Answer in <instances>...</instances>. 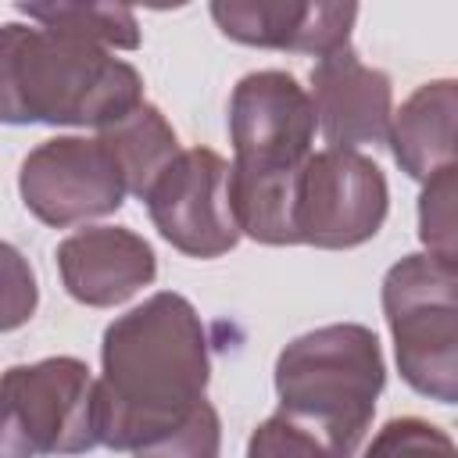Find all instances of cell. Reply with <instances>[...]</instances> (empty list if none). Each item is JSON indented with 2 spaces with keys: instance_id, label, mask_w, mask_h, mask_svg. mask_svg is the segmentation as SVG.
I'll return each instance as SVG.
<instances>
[{
  "instance_id": "15",
  "label": "cell",
  "mask_w": 458,
  "mask_h": 458,
  "mask_svg": "<svg viewBox=\"0 0 458 458\" xmlns=\"http://www.w3.org/2000/svg\"><path fill=\"white\" fill-rule=\"evenodd\" d=\"M18 11L57 32H72L82 39H93L107 50H136L140 47V25L136 14L122 4H68V0H50V4H18Z\"/></svg>"
},
{
  "instance_id": "14",
  "label": "cell",
  "mask_w": 458,
  "mask_h": 458,
  "mask_svg": "<svg viewBox=\"0 0 458 458\" xmlns=\"http://www.w3.org/2000/svg\"><path fill=\"white\" fill-rule=\"evenodd\" d=\"M118 157L129 193L147 200V193L154 190V182L168 172V165L182 154L175 129L168 125V118L154 107V104H140L136 111H129L125 118H118L114 125L97 132Z\"/></svg>"
},
{
  "instance_id": "18",
  "label": "cell",
  "mask_w": 458,
  "mask_h": 458,
  "mask_svg": "<svg viewBox=\"0 0 458 458\" xmlns=\"http://www.w3.org/2000/svg\"><path fill=\"white\" fill-rule=\"evenodd\" d=\"M222 451V419L211 401H204L179 429L140 447L132 458H218Z\"/></svg>"
},
{
  "instance_id": "1",
  "label": "cell",
  "mask_w": 458,
  "mask_h": 458,
  "mask_svg": "<svg viewBox=\"0 0 458 458\" xmlns=\"http://www.w3.org/2000/svg\"><path fill=\"white\" fill-rule=\"evenodd\" d=\"M100 369V444L136 454L168 437L204 404L211 379L197 308L175 290L150 293L104 329Z\"/></svg>"
},
{
  "instance_id": "8",
  "label": "cell",
  "mask_w": 458,
  "mask_h": 458,
  "mask_svg": "<svg viewBox=\"0 0 458 458\" xmlns=\"http://www.w3.org/2000/svg\"><path fill=\"white\" fill-rule=\"evenodd\" d=\"M18 193L43 225L68 229L114 215L129 182L100 136H54L25 154Z\"/></svg>"
},
{
  "instance_id": "4",
  "label": "cell",
  "mask_w": 458,
  "mask_h": 458,
  "mask_svg": "<svg viewBox=\"0 0 458 458\" xmlns=\"http://www.w3.org/2000/svg\"><path fill=\"white\" fill-rule=\"evenodd\" d=\"M379 301L401 379L437 404H458V268L426 250L404 254L386 268Z\"/></svg>"
},
{
  "instance_id": "17",
  "label": "cell",
  "mask_w": 458,
  "mask_h": 458,
  "mask_svg": "<svg viewBox=\"0 0 458 458\" xmlns=\"http://www.w3.org/2000/svg\"><path fill=\"white\" fill-rule=\"evenodd\" d=\"M361 458H458V444L429 419L401 415L376 429Z\"/></svg>"
},
{
  "instance_id": "13",
  "label": "cell",
  "mask_w": 458,
  "mask_h": 458,
  "mask_svg": "<svg viewBox=\"0 0 458 458\" xmlns=\"http://www.w3.org/2000/svg\"><path fill=\"white\" fill-rule=\"evenodd\" d=\"M386 143L408 179L426 182L444 168H458V79L422 82L394 111Z\"/></svg>"
},
{
  "instance_id": "9",
  "label": "cell",
  "mask_w": 458,
  "mask_h": 458,
  "mask_svg": "<svg viewBox=\"0 0 458 458\" xmlns=\"http://www.w3.org/2000/svg\"><path fill=\"white\" fill-rule=\"evenodd\" d=\"M229 179L233 165L222 154L208 147L182 150L143 200L161 240L200 261L229 254L243 236Z\"/></svg>"
},
{
  "instance_id": "3",
  "label": "cell",
  "mask_w": 458,
  "mask_h": 458,
  "mask_svg": "<svg viewBox=\"0 0 458 458\" xmlns=\"http://www.w3.org/2000/svg\"><path fill=\"white\" fill-rule=\"evenodd\" d=\"M386 383L379 336L361 322H333L293 336L276 358L279 411L354 458Z\"/></svg>"
},
{
  "instance_id": "20",
  "label": "cell",
  "mask_w": 458,
  "mask_h": 458,
  "mask_svg": "<svg viewBox=\"0 0 458 458\" xmlns=\"http://www.w3.org/2000/svg\"><path fill=\"white\" fill-rule=\"evenodd\" d=\"M4 258H7V315H4V329H18L32 311H36V279H32V268H25L21 254L7 243L4 247Z\"/></svg>"
},
{
  "instance_id": "16",
  "label": "cell",
  "mask_w": 458,
  "mask_h": 458,
  "mask_svg": "<svg viewBox=\"0 0 458 458\" xmlns=\"http://www.w3.org/2000/svg\"><path fill=\"white\" fill-rule=\"evenodd\" d=\"M419 240L426 254L458 268V168H444L422 182Z\"/></svg>"
},
{
  "instance_id": "11",
  "label": "cell",
  "mask_w": 458,
  "mask_h": 458,
  "mask_svg": "<svg viewBox=\"0 0 458 458\" xmlns=\"http://www.w3.org/2000/svg\"><path fill=\"white\" fill-rule=\"evenodd\" d=\"M218 32L243 47L293 50L329 57L351 47L358 4H304V0H215Z\"/></svg>"
},
{
  "instance_id": "19",
  "label": "cell",
  "mask_w": 458,
  "mask_h": 458,
  "mask_svg": "<svg viewBox=\"0 0 458 458\" xmlns=\"http://www.w3.org/2000/svg\"><path fill=\"white\" fill-rule=\"evenodd\" d=\"M247 458H336L322 437L297 426L283 411L268 415L247 440Z\"/></svg>"
},
{
  "instance_id": "12",
  "label": "cell",
  "mask_w": 458,
  "mask_h": 458,
  "mask_svg": "<svg viewBox=\"0 0 458 458\" xmlns=\"http://www.w3.org/2000/svg\"><path fill=\"white\" fill-rule=\"evenodd\" d=\"M61 286L86 308H118L157 276L154 247L125 225H86L54 250Z\"/></svg>"
},
{
  "instance_id": "2",
  "label": "cell",
  "mask_w": 458,
  "mask_h": 458,
  "mask_svg": "<svg viewBox=\"0 0 458 458\" xmlns=\"http://www.w3.org/2000/svg\"><path fill=\"white\" fill-rule=\"evenodd\" d=\"M140 104L143 79L114 50L36 21L0 29V118L7 125H89L100 132Z\"/></svg>"
},
{
  "instance_id": "6",
  "label": "cell",
  "mask_w": 458,
  "mask_h": 458,
  "mask_svg": "<svg viewBox=\"0 0 458 458\" xmlns=\"http://www.w3.org/2000/svg\"><path fill=\"white\" fill-rule=\"evenodd\" d=\"M318 114L311 89L290 72H247L229 97L233 182L293 186L311 157Z\"/></svg>"
},
{
  "instance_id": "10",
  "label": "cell",
  "mask_w": 458,
  "mask_h": 458,
  "mask_svg": "<svg viewBox=\"0 0 458 458\" xmlns=\"http://www.w3.org/2000/svg\"><path fill=\"white\" fill-rule=\"evenodd\" d=\"M311 100L318 132L333 150H358L390 140L394 82L383 68L365 64L351 47L311 64Z\"/></svg>"
},
{
  "instance_id": "5",
  "label": "cell",
  "mask_w": 458,
  "mask_h": 458,
  "mask_svg": "<svg viewBox=\"0 0 458 458\" xmlns=\"http://www.w3.org/2000/svg\"><path fill=\"white\" fill-rule=\"evenodd\" d=\"M100 444L97 379L72 354L4 372V458L86 454Z\"/></svg>"
},
{
  "instance_id": "7",
  "label": "cell",
  "mask_w": 458,
  "mask_h": 458,
  "mask_svg": "<svg viewBox=\"0 0 458 458\" xmlns=\"http://www.w3.org/2000/svg\"><path fill=\"white\" fill-rule=\"evenodd\" d=\"M386 211V175L372 157L333 147L308 157L293 204L297 243L318 250L361 247L383 229Z\"/></svg>"
}]
</instances>
